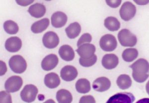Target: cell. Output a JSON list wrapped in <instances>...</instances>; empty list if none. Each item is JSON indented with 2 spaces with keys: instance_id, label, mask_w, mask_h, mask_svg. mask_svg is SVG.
<instances>
[{
  "instance_id": "obj_7",
  "label": "cell",
  "mask_w": 149,
  "mask_h": 103,
  "mask_svg": "<svg viewBox=\"0 0 149 103\" xmlns=\"http://www.w3.org/2000/svg\"><path fill=\"white\" fill-rule=\"evenodd\" d=\"M23 84L22 78L19 76H13L9 78L5 84V88L9 93H14L20 89Z\"/></svg>"
},
{
  "instance_id": "obj_26",
  "label": "cell",
  "mask_w": 149,
  "mask_h": 103,
  "mask_svg": "<svg viewBox=\"0 0 149 103\" xmlns=\"http://www.w3.org/2000/svg\"><path fill=\"white\" fill-rule=\"evenodd\" d=\"M138 56V52L137 49L128 48L123 51L122 53V58L126 62H132L136 59Z\"/></svg>"
},
{
  "instance_id": "obj_13",
  "label": "cell",
  "mask_w": 149,
  "mask_h": 103,
  "mask_svg": "<svg viewBox=\"0 0 149 103\" xmlns=\"http://www.w3.org/2000/svg\"><path fill=\"white\" fill-rule=\"evenodd\" d=\"M110 86L111 82L110 80L105 77L97 78L93 83V89L100 92L107 91L110 88Z\"/></svg>"
},
{
  "instance_id": "obj_25",
  "label": "cell",
  "mask_w": 149,
  "mask_h": 103,
  "mask_svg": "<svg viewBox=\"0 0 149 103\" xmlns=\"http://www.w3.org/2000/svg\"><path fill=\"white\" fill-rule=\"evenodd\" d=\"M116 83L120 89L125 90L130 87L132 81L128 75H121L117 78Z\"/></svg>"
},
{
  "instance_id": "obj_20",
  "label": "cell",
  "mask_w": 149,
  "mask_h": 103,
  "mask_svg": "<svg viewBox=\"0 0 149 103\" xmlns=\"http://www.w3.org/2000/svg\"><path fill=\"white\" fill-rule=\"evenodd\" d=\"M49 22V19L48 18H44L37 21L32 24L31 30L34 33H41L48 27Z\"/></svg>"
},
{
  "instance_id": "obj_12",
  "label": "cell",
  "mask_w": 149,
  "mask_h": 103,
  "mask_svg": "<svg viewBox=\"0 0 149 103\" xmlns=\"http://www.w3.org/2000/svg\"><path fill=\"white\" fill-rule=\"evenodd\" d=\"M59 59L56 55L51 54L46 56L41 62V67L46 71H49L54 69L57 66Z\"/></svg>"
},
{
  "instance_id": "obj_18",
  "label": "cell",
  "mask_w": 149,
  "mask_h": 103,
  "mask_svg": "<svg viewBox=\"0 0 149 103\" xmlns=\"http://www.w3.org/2000/svg\"><path fill=\"white\" fill-rule=\"evenodd\" d=\"M60 82L59 76L56 73H49L44 77L45 85L50 89L57 88L60 84Z\"/></svg>"
},
{
  "instance_id": "obj_35",
  "label": "cell",
  "mask_w": 149,
  "mask_h": 103,
  "mask_svg": "<svg viewBox=\"0 0 149 103\" xmlns=\"http://www.w3.org/2000/svg\"><path fill=\"white\" fill-rule=\"evenodd\" d=\"M134 2L138 4V5H146L149 3V1H145V0L134 1Z\"/></svg>"
},
{
  "instance_id": "obj_8",
  "label": "cell",
  "mask_w": 149,
  "mask_h": 103,
  "mask_svg": "<svg viewBox=\"0 0 149 103\" xmlns=\"http://www.w3.org/2000/svg\"><path fill=\"white\" fill-rule=\"evenodd\" d=\"M135 100L134 95L129 92H122L114 95L106 103H133Z\"/></svg>"
},
{
  "instance_id": "obj_9",
  "label": "cell",
  "mask_w": 149,
  "mask_h": 103,
  "mask_svg": "<svg viewBox=\"0 0 149 103\" xmlns=\"http://www.w3.org/2000/svg\"><path fill=\"white\" fill-rule=\"evenodd\" d=\"M42 42L45 47L48 49H53L59 43V38L55 32L48 31L44 34Z\"/></svg>"
},
{
  "instance_id": "obj_30",
  "label": "cell",
  "mask_w": 149,
  "mask_h": 103,
  "mask_svg": "<svg viewBox=\"0 0 149 103\" xmlns=\"http://www.w3.org/2000/svg\"><path fill=\"white\" fill-rule=\"evenodd\" d=\"M92 37L91 34L88 33H84L81 36V37L79 39L77 43V46L78 47L84 44L85 43H90L92 41Z\"/></svg>"
},
{
  "instance_id": "obj_34",
  "label": "cell",
  "mask_w": 149,
  "mask_h": 103,
  "mask_svg": "<svg viewBox=\"0 0 149 103\" xmlns=\"http://www.w3.org/2000/svg\"><path fill=\"white\" fill-rule=\"evenodd\" d=\"M1 75H3L6 72H7V66H6L5 63L3 61H1Z\"/></svg>"
},
{
  "instance_id": "obj_16",
  "label": "cell",
  "mask_w": 149,
  "mask_h": 103,
  "mask_svg": "<svg viewBox=\"0 0 149 103\" xmlns=\"http://www.w3.org/2000/svg\"><path fill=\"white\" fill-rule=\"evenodd\" d=\"M102 65L107 69H113L118 64V57L113 54H106L102 59Z\"/></svg>"
},
{
  "instance_id": "obj_2",
  "label": "cell",
  "mask_w": 149,
  "mask_h": 103,
  "mask_svg": "<svg viewBox=\"0 0 149 103\" xmlns=\"http://www.w3.org/2000/svg\"><path fill=\"white\" fill-rule=\"evenodd\" d=\"M118 38L121 45L124 47H132L137 42L136 36L127 29H123L119 32Z\"/></svg>"
},
{
  "instance_id": "obj_36",
  "label": "cell",
  "mask_w": 149,
  "mask_h": 103,
  "mask_svg": "<svg viewBox=\"0 0 149 103\" xmlns=\"http://www.w3.org/2000/svg\"><path fill=\"white\" fill-rule=\"evenodd\" d=\"M136 103H149V98H144L138 101Z\"/></svg>"
},
{
  "instance_id": "obj_19",
  "label": "cell",
  "mask_w": 149,
  "mask_h": 103,
  "mask_svg": "<svg viewBox=\"0 0 149 103\" xmlns=\"http://www.w3.org/2000/svg\"><path fill=\"white\" fill-rule=\"evenodd\" d=\"M59 54L63 60L67 62L72 61L75 56L73 48L68 45H64L60 48Z\"/></svg>"
},
{
  "instance_id": "obj_17",
  "label": "cell",
  "mask_w": 149,
  "mask_h": 103,
  "mask_svg": "<svg viewBox=\"0 0 149 103\" xmlns=\"http://www.w3.org/2000/svg\"><path fill=\"white\" fill-rule=\"evenodd\" d=\"M46 8L42 3H36L31 6L28 12L32 17L36 18L42 17L46 12Z\"/></svg>"
},
{
  "instance_id": "obj_28",
  "label": "cell",
  "mask_w": 149,
  "mask_h": 103,
  "mask_svg": "<svg viewBox=\"0 0 149 103\" xmlns=\"http://www.w3.org/2000/svg\"><path fill=\"white\" fill-rule=\"evenodd\" d=\"M97 61V56L95 55L93 57L90 59H83L80 57L79 59V63L84 67H90L95 64Z\"/></svg>"
},
{
  "instance_id": "obj_24",
  "label": "cell",
  "mask_w": 149,
  "mask_h": 103,
  "mask_svg": "<svg viewBox=\"0 0 149 103\" xmlns=\"http://www.w3.org/2000/svg\"><path fill=\"white\" fill-rule=\"evenodd\" d=\"M105 27L111 31H115L120 28V23L116 18L109 17L105 19L104 21Z\"/></svg>"
},
{
  "instance_id": "obj_31",
  "label": "cell",
  "mask_w": 149,
  "mask_h": 103,
  "mask_svg": "<svg viewBox=\"0 0 149 103\" xmlns=\"http://www.w3.org/2000/svg\"><path fill=\"white\" fill-rule=\"evenodd\" d=\"M79 103H96L95 98L91 95H87L81 97Z\"/></svg>"
},
{
  "instance_id": "obj_4",
  "label": "cell",
  "mask_w": 149,
  "mask_h": 103,
  "mask_svg": "<svg viewBox=\"0 0 149 103\" xmlns=\"http://www.w3.org/2000/svg\"><path fill=\"white\" fill-rule=\"evenodd\" d=\"M38 92V89L34 85H26L20 92V97L23 101L31 103L36 100Z\"/></svg>"
},
{
  "instance_id": "obj_38",
  "label": "cell",
  "mask_w": 149,
  "mask_h": 103,
  "mask_svg": "<svg viewBox=\"0 0 149 103\" xmlns=\"http://www.w3.org/2000/svg\"><path fill=\"white\" fill-rule=\"evenodd\" d=\"M43 103H55V102L54 101V100H52V99H49V100H48L46 101L45 102Z\"/></svg>"
},
{
  "instance_id": "obj_32",
  "label": "cell",
  "mask_w": 149,
  "mask_h": 103,
  "mask_svg": "<svg viewBox=\"0 0 149 103\" xmlns=\"http://www.w3.org/2000/svg\"><path fill=\"white\" fill-rule=\"evenodd\" d=\"M107 5H109V7L113 8H116L120 5L121 3L122 2V1L121 0H107L106 1Z\"/></svg>"
},
{
  "instance_id": "obj_22",
  "label": "cell",
  "mask_w": 149,
  "mask_h": 103,
  "mask_svg": "<svg viewBox=\"0 0 149 103\" xmlns=\"http://www.w3.org/2000/svg\"><path fill=\"white\" fill-rule=\"evenodd\" d=\"M56 99L59 103H71L73 96L67 90L60 89L56 93Z\"/></svg>"
},
{
  "instance_id": "obj_1",
  "label": "cell",
  "mask_w": 149,
  "mask_h": 103,
  "mask_svg": "<svg viewBox=\"0 0 149 103\" xmlns=\"http://www.w3.org/2000/svg\"><path fill=\"white\" fill-rule=\"evenodd\" d=\"M135 81L143 83L149 77V63L146 59H140L130 66Z\"/></svg>"
},
{
  "instance_id": "obj_29",
  "label": "cell",
  "mask_w": 149,
  "mask_h": 103,
  "mask_svg": "<svg viewBox=\"0 0 149 103\" xmlns=\"http://www.w3.org/2000/svg\"><path fill=\"white\" fill-rule=\"evenodd\" d=\"M0 103H12V97L9 92L5 91H1Z\"/></svg>"
},
{
  "instance_id": "obj_21",
  "label": "cell",
  "mask_w": 149,
  "mask_h": 103,
  "mask_svg": "<svg viewBox=\"0 0 149 103\" xmlns=\"http://www.w3.org/2000/svg\"><path fill=\"white\" fill-rule=\"evenodd\" d=\"M65 31L70 39H74L78 37L81 33V26L78 22H73L65 29Z\"/></svg>"
},
{
  "instance_id": "obj_10",
  "label": "cell",
  "mask_w": 149,
  "mask_h": 103,
  "mask_svg": "<svg viewBox=\"0 0 149 103\" xmlns=\"http://www.w3.org/2000/svg\"><path fill=\"white\" fill-rule=\"evenodd\" d=\"M95 47L93 44L86 43L79 47L76 52L81 58L90 59L95 55Z\"/></svg>"
},
{
  "instance_id": "obj_5",
  "label": "cell",
  "mask_w": 149,
  "mask_h": 103,
  "mask_svg": "<svg viewBox=\"0 0 149 103\" xmlns=\"http://www.w3.org/2000/svg\"><path fill=\"white\" fill-rule=\"evenodd\" d=\"M100 45L103 51L112 52L117 47V40L115 36L111 34H106L100 38Z\"/></svg>"
},
{
  "instance_id": "obj_37",
  "label": "cell",
  "mask_w": 149,
  "mask_h": 103,
  "mask_svg": "<svg viewBox=\"0 0 149 103\" xmlns=\"http://www.w3.org/2000/svg\"><path fill=\"white\" fill-rule=\"evenodd\" d=\"M146 91L147 92L148 94L149 95V80L146 84Z\"/></svg>"
},
{
  "instance_id": "obj_23",
  "label": "cell",
  "mask_w": 149,
  "mask_h": 103,
  "mask_svg": "<svg viewBox=\"0 0 149 103\" xmlns=\"http://www.w3.org/2000/svg\"><path fill=\"white\" fill-rule=\"evenodd\" d=\"M75 86L77 91L81 94L88 93L91 90L90 81L86 78L79 79L77 81Z\"/></svg>"
},
{
  "instance_id": "obj_6",
  "label": "cell",
  "mask_w": 149,
  "mask_h": 103,
  "mask_svg": "<svg viewBox=\"0 0 149 103\" xmlns=\"http://www.w3.org/2000/svg\"><path fill=\"white\" fill-rule=\"evenodd\" d=\"M136 13V8L130 2L124 3L119 10L120 17L124 21H129L134 17Z\"/></svg>"
},
{
  "instance_id": "obj_15",
  "label": "cell",
  "mask_w": 149,
  "mask_h": 103,
  "mask_svg": "<svg viewBox=\"0 0 149 103\" xmlns=\"http://www.w3.org/2000/svg\"><path fill=\"white\" fill-rule=\"evenodd\" d=\"M67 19V16L63 12H55L51 16V24L55 28H61L66 24Z\"/></svg>"
},
{
  "instance_id": "obj_11",
  "label": "cell",
  "mask_w": 149,
  "mask_h": 103,
  "mask_svg": "<svg viewBox=\"0 0 149 103\" xmlns=\"http://www.w3.org/2000/svg\"><path fill=\"white\" fill-rule=\"evenodd\" d=\"M78 73L76 68L72 66H66L60 71V76L66 81H73L78 76Z\"/></svg>"
},
{
  "instance_id": "obj_3",
  "label": "cell",
  "mask_w": 149,
  "mask_h": 103,
  "mask_svg": "<svg viewBox=\"0 0 149 103\" xmlns=\"http://www.w3.org/2000/svg\"><path fill=\"white\" fill-rule=\"evenodd\" d=\"M9 66L12 71L16 73H22L27 68L26 61L20 55H15L10 57L9 62Z\"/></svg>"
},
{
  "instance_id": "obj_33",
  "label": "cell",
  "mask_w": 149,
  "mask_h": 103,
  "mask_svg": "<svg viewBox=\"0 0 149 103\" xmlns=\"http://www.w3.org/2000/svg\"><path fill=\"white\" fill-rule=\"evenodd\" d=\"M34 2L33 0L32 1H29V0H20V1H16L17 3L19 5L22 6H27L30 5L31 3H32L33 2Z\"/></svg>"
},
{
  "instance_id": "obj_14",
  "label": "cell",
  "mask_w": 149,
  "mask_h": 103,
  "mask_svg": "<svg viewBox=\"0 0 149 103\" xmlns=\"http://www.w3.org/2000/svg\"><path fill=\"white\" fill-rule=\"evenodd\" d=\"M22 46V42L18 37H11L7 39L5 42V48L10 52H17Z\"/></svg>"
},
{
  "instance_id": "obj_27",
  "label": "cell",
  "mask_w": 149,
  "mask_h": 103,
  "mask_svg": "<svg viewBox=\"0 0 149 103\" xmlns=\"http://www.w3.org/2000/svg\"><path fill=\"white\" fill-rule=\"evenodd\" d=\"M3 28L6 32L10 34H15L19 30V26L13 20H7L3 24Z\"/></svg>"
}]
</instances>
